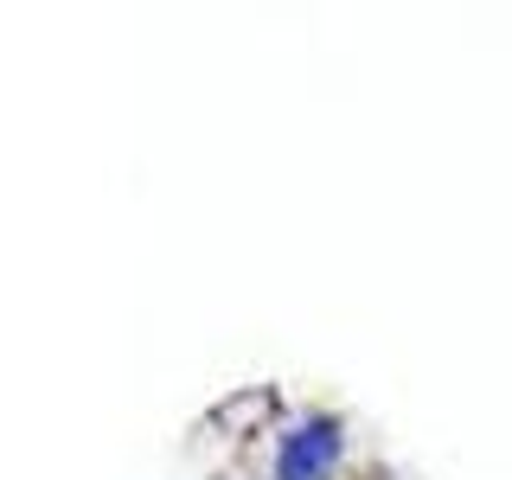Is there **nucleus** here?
<instances>
[{
    "mask_svg": "<svg viewBox=\"0 0 512 480\" xmlns=\"http://www.w3.org/2000/svg\"><path fill=\"white\" fill-rule=\"evenodd\" d=\"M340 423L333 416H308L301 429H288L282 436V455H276V480H333L340 468Z\"/></svg>",
    "mask_w": 512,
    "mask_h": 480,
    "instance_id": "obj_1",
    "label": "nucleus"
}]
</instances>
